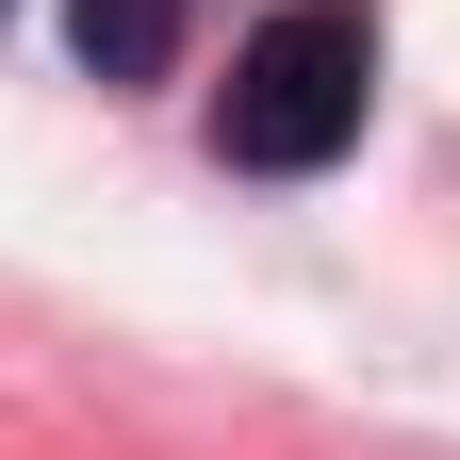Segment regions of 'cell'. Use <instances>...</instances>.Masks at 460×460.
Listing matches in <instances>:
<instances>
[{"instance_id": "cell-1", "label": "cell", "mask_w": 460, "mask_h": 460, "mask_svg": "<svg viewBox=\"0 0 460 460\" xmlns=\"http://www.w3.org/2000/svg\"><path fill=\"white\" fill-rule=\"evenodd\" d=\"M362 99H378V33H362V0H279V17L230 49L214 148L263 164V181H313V164L362 148Z\"/></svg>"}, {"instance_id": "cell-2", "label": "cell", "mask_w": 460, "mask_h": 460, "mask_svg": "<svg viewBox=\"0 0 460 460\" xmlns=\"http://www.w3.org/2000/svg\"><path fill=\"white\" fill-rule=\"evenodd\" d=\"M66 49H83V83H164L181 66V0H66Z\"/></svg>"}]
</instances>
